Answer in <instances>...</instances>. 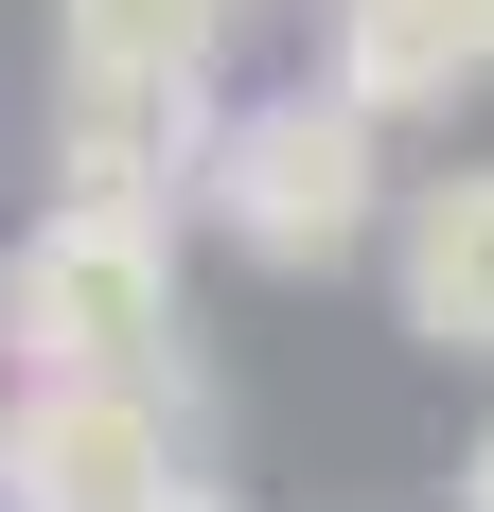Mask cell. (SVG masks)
<instances>
[{
    "label": "cell",
    "instance_id": "obj_9",
    "mask_svg": "<svg viewBox=\"0 0 494 512\" xmlns=\"http://www.w3.org/2000/svg\"><path fill=\"white\" fill-rule=\"evenodd\" d=\"M159 512H247V495H230V477H177V495H159Z\"/></svg>",
    "mask_w": 494,
    "mask_h": 512
},
{
    "label": "cell",
    "instance_id": "obj_6",
    "mask_svg": "<svg viewBox=\"0 0 494 512\" xmlns=\"http://www.w3.org/2000/svg\"><path fill=\"white\" fill-rule=\"evenodd\" d=\"M477 71L494 53H477L459 0H336V53H318V89L371 106V124H424V106H459Z\"/></svg>",
    "mask_w": 494,
    "mask_h": 512
},
{
    "label": "cell",
    "instance_id": "obj_1",
    "mask_svg": "<svg viewBox=\"0 0 494 512\" xmlns=\"http://www.w3.org/2000/svg\"><path fill=\"white\" fill-rule=\"evenodd\" d=\"M0 371L18 389H195V354H177V230L36 195L18 248H0Z\"/></svg>",
    "mask_w": 494,
    "mask_h": 512
},
{
    "label": "cell",
    "instance_id": "obj_4",
    "mask_svg": "<svg viewBox=\"0 0 494 512\" xmlns=\"http://www.w3.org/2000/svg\"><path fill=\"white\" fill-rule=\"evenodd\" d=\"M212 142H230V89H142V71H53V195L89 212H159L177 230V195H212Z\"/></svg>",
    "mask_w": 494,
    "mask_h": 512
},
{
    "label": "cell",
    "instance_id": "obj_10",
    "mask_svg": "<svg viewBox=\"0 0 494 512\" xmlns=\"http://www.w3.org/2000/svg\"><path fill=\"white\" fill-rule=\"evenodd\" d=\"M459 18H477V53H494V0H459Z\"/></svg>",
    "mask_w": 494,
    "mask_h": 512
},
{
    "label": "cell",
    "instance_id": "obj_12",
    "mask_svg": "<svg viewBox=\"0 0 494 512\" xmlns=\"http://www.w3.org/2000/svg\"><path fill=\"white\" fill-rule=\"evenodd\" d=\"M0 407H18V389H0Z\"/></svg>",
    "mask_w": 494,
    "mask_h": 512
},
{
    "label": "cell",
    "instance_id": "obj_5",
    "mask_svg": "<svg viewBox=\"0 0 494 512\" xmlns=\"http://www.w3.org/2000/svg\"><path fill=\"white\" fill-rule=\"evenodd\" d=\"M389 318H406L442 371H459V354L494 371V159L406 177V212H389Z\"/></svg>",
    "mask_w": 494,
    "mask_h": 512
},
{
    "label": "cell",
    "instance_id": "obj_7",
    "mask_svg": "<svg viewBox=\"0 0 494 512\" xmlns=\"http://www.w3.org/2000/svg\"><path fill=\"white\" fill-rule=\"evenodd\" d=\"M230 53V0H53V71H142V89H195Z\"/></svg>",
    "mask_w": 494,
    "mask_h": 512
},
{
    "label": "cell",
    "instance_id": "obj_11",
    "mask_svg": "<svg viewBox=\"0 0 494 512\" xmlns=\"http://www.w3.org/2000/svg\"><path fill=\"white\" fill-rule=\"evenodd\" d=\"M318 18H336V0H318Z\"/></svg>",
    "mask_w": 494,
    "mask_h": 512
},
{
    "label": "cell",
    "instance_id": "obj_3",
    "mask_svg": "<svg viewBox=\"0 0 494 512\" xmlns=\"http://www.w3.org/2000/svg\"><path fill=\"white\" fill-rule=\"evenodd\" d=\"M195 389H18L0 407V512H159Z\"/></svg>",
    "mask_w": 494,
    "mask_h": 512
},
{
    "label": "cell",
    "instance_id": "obj_2",
    "mask_svg": "<svg viewBox=\"0 0 494 512\" xmlns=\"http://www.w3.org/2000/svg\"><path fill=\"white\" fill-rule=\"evenodd\" d=\"M195 212L265 265V283H336L353 248H389V212H406V195H389V124L336 106V89H247Z\"/></svg>",
    "mask_w": 494,
    "mask_h": 512
},
{
    "label": "cell",
    "instance_id": "obj_8",
    "mask_svg": "<svg viewBox=\"0 0 494 512\" xmlns=\"http://www.w3.org/2000/svg\"><path fill=\"white\" fill-rule=\"evenodd\" d=\"M459 512H494V424H477V442H459Z\"/></svg>",
    "mask_w": 494,
    "mask_h": 512
}]
</instances>
